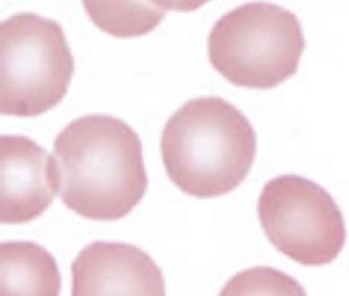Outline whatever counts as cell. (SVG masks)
<instances>
[{"label":"cell","mask_w":349,"mask_h":296,"mask_svg":"<svg viewBox=\"0 0 349 296\" xmlns=\"http://www.w3.org/2000/svg\"><path fill=\"white\" fill-rule=\"evenodd\" d=\"M173 3L84 2L87 13L95 24L115 36L141 35L154 28Z\"/></svg>","instance_id":"obj_9"},{"label":"cell","mask_w":349,"mask_h":296,"mask_svg":"<svg viewBox=\"0 0 349 296\" xmlns=\"http://www.w3.org/2000/svg\"><path fill=\"white\" fill-rule=\"evenodd\" d=\"M61 275L46 249L33 242L0 245V296H60Z\"/></svg>","instance_id":"obj_8"},{"label":"cell","mask_w":349,"mask_h":296,"mask_svg":"<svg viewBox=\"0 0 349 296\" xmlns=\"http://www.w3.org/2000/svg\"><path fill=\"white\" fill-rule=\"evenodd\" d=\"M305 48L295 15L270 3H249L228 12L212 26L209 59L238 86L267 89L293 76Z\"/></svg>","instance_id":"obj_3"},{"label":"cell","mask_w":349,"mask_h":296,"mask_svg":"<svg viewBox=\"0 0 349 296\" xmlns=\"http://www.w3.org/2000/svg\"><path fill=\"white\" fill-rule=\"evenodd\" d=\"M52 166L61 200L88 219L125 217L147 187L137 133L110 115L89 114L69 123L55 140Z\"/></svg>","instance_id":"obj_1"},{"label":"cell","mask_w":349,"mask_h":296,"mask_svg":"<svg viewBox=\"0 0 349 296\" xmlns=\"http://www.w3.org/2000/svg\"><path fill=\"white\" fill-rule=\"evenodd\" d=\"M73 58L57 21L20 12L0 24V109L34 116L64 96Z\"/></svg>","instance_id":"obj_4"},{"label":"cell","mask_w":349,"mask_h":296,"mask_svg":"<svg viewBox=\"0 0 349 296\" xmlns=\"http://www.w3.org/2000/svg\"><path fill=\"white\" fill-rule=\"evenodd\" d=\"M160 146L171 180L186 194L211 198L229 193L246 178L256 136L232 104L201 96L186 102L169 118Z\"/></svg>","instance_id":"obj_2"},{"label":"cell","mask_w":349,"mask_h":296,"mask_svg":"<svg viewBox=\"0 0 349 296\" xmlns=\"http://www.w3.org/2000/svg\"><path fill=\"white\" fill-rule=\"evenodd\" d=\"M219 296H307V292L289 274L272 267H254L230 278Z\"/></svg>","instance_id":"obj_10"},{"label":"cell","mask_w":349,"mask_h":296,"mask_svg":"<svg viewBox=\"0 0 349 296\" xmlns=\"http://www.w3.org/2000/svg\"><path fill=\"white\" fill-rule=\"evenodd\" d=\"M71 273V296H165L156 263L130 244L91 243L73 261Z\"/></svg>","instance_id":"obj_6"},{"label":"cell","mask_w":349,"mask_h":296,"mask_svg":"<svg viewBox=\"0 0 349 296\" xmlns=\"http://www.w3.org/2000/svg\"><path fill=\"white\" fill-rule=\"evenodd\" d=\"M52 156L24 135L0 137V220L20 224L47 210L56 195Z\"/></svg>","instance_id":"obj_7"},{"label":"cell","mask_w":349,"mask_h":296,"mask_svg":"<svg viewBox=\"0 0 349 296\" xmlns=\"http://www.w3.org/2000/svg\"><path fill=\"white\" fill-rule=\"evenodd\" d=\"M259 216L269 241L303 266H323L340 255L346 240L343 215L319 184L297 175L270 180L259 201Z\"/></svg>","instance_id":"obj_5"}]
</instances>
